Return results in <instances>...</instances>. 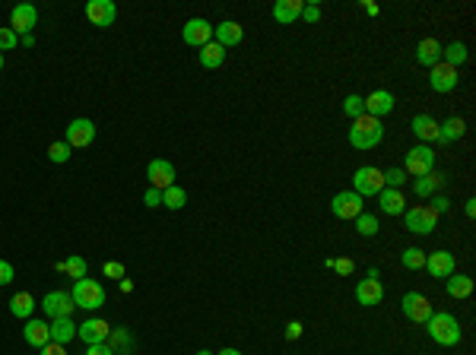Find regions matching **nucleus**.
<instances>
[{"label":"nucleus","mask_w":476,"mask_h":355,"mask_svg":"<svg viewBox=\"0 0 476 355\" xmlns=\"http://www.w3.org/2000/svg\"><path fill=\"white\" fill-rule=\"evenodd\" d=\"M442 187H445V175H442V171H428L426 178H416L413 194H416V197H432V194L442 191Z\"/></svg>","instance_id":"27"},{"label":"nucleus","mask_w":476,"mask_h":355,"mask_svg":"<svg viewBox=\"0 0 476 355\" xmlns=\"http://www.w3.org/2000/svg\"><path fill=\"white\" fill-rule=\"evenodd\" d=\"M16 45H20V35L10 26H0V55H3V51H13Z\"/></svg>","instance_id":"39"},{"label":"nucleus","mask_w":476,"mask_h":355,"mask_svg":"<svg viewBox=\"0 0 476 355\" xmlns=\"http://www.w3.org/2000/svg\"><path fill=\"white\" fill-rule=\"evenodd\" d=\"M454 254L451 251H432L426 254V270L435 276V280H448V276H454Z\"/></svg>","instance_id":"16"},{"label":"nucleus","mask_w":476,"mask_h":355,"mask_svg":"<svg viewBox=\"0 0 476 355\" xmlns=\"http://www.w3.org/2000/svg\"><path fill=\"white\" fill-rule=\"evenodd\" d=\"M305 3L302 0H276L273 3V20L280 22V26H289V22H296L298 16H302Z\"/></svg>","instance_id":"22"},{"label":"nucleus","mask_w":476,"mask_h":355,"mask_svg":"<svg viewBox=\"0 0 476 355\" xmlns=\"http://www.w3.org/2000/svg\"><path fill=\"white\" fill-rule=\"evenodd\" d=\"M108 346H111V352H115V355L131 352V349H134V340H131V333H127V327H111Z\"/></svg>","instance_id":"32"},{"label":"nucleus","mask_w":476,"mask_h":355,"mask_svg":"<svg viewBox=\"0 0 476 355\" xmlns=\"http://www.w3.org/2000/svg\"><path fill=\"white\" fill-rule=\"evenodd\" d=\"M0 70H3V55H0Z\"/></svg>","instance_id":"55"},{"label":"nucleus","mask_w":476,"mask_h":355,"mask_svg":"<svg viewBox=\"0 0 476 355\" xmlns=\"http://www.w3.org/2000/svg\"><path fill=\"white\" fill-rule=\"evenodd\" d=\"M13 276H16L13 263H10V260H0V286H10V282H13Z\"/></svg>","instance_id":"44"},{"label":"nucleus","mask_w":476,"mask_h":355,"mask_svg":"<svg viewBox=\"0 0 476 355\" xmlns=\"http://www.w3.org/2000/svg\"><path fill=\"white\" fill-rule=\"evenodd\" d=\"M302 336V321H289V327H286V340H298Z\"/></svg>","instance_id":"50"},{"label":"nucleus","mask_w":476,"mask_h":355,"mask_svg":"<svg viewBox=\"0 0 476 355\" xmlns=\"http://www.w3.org/2000/svg\"><path fill=\"white\" fill-rule=\"evenodd\" d=\"M35 311V298L29 292H16L13 298H10V314L20 317V321H29V314Z\"/></svg>","instance_id":"29"},{"label":"nucleus","mask_w":476,"mask_h":355,"mask_svg":"<svg viewBox=\"0 0 476 355\" xmlns=\"http://www.w3.org/2000/svg\"><path fill=\"white\" fill-rule=\"evenodd\" d=\"M401 263L407 266V270H422V266H426V251H419V247H407V251L401 254Z\"/></svg>","instance_id":"37"},{"label":"nucleus","mask_w":476,"mask_h":355,"mask_svg":"<svg viewBox=\"0 0 476 355\" xmlns=\"http://www.w3.org/2000/svg\"><path fill=\"white\" fill-rule=\"evenodd\" d=\"M55 270H57V273H67L70 280L76 282V280H86V270H89V266H86V260H83V257H76V254H73V257L61 260V263H57Z\"/></svg>","instance_id":"31"},{"label":"nucleus","mask_w":476,"mask_h":355,"mask_svg":"<svg viewBox=\"0 0 476 355\" xmlns=\"http://www.w3.org/2000/svg\"><path fill=\"white\" fill-rule=\"evenodd\" d=\"M407 229L413 235H432L438 229V212L432 206H413L407 210Z\"/></svg>","instance_id":"8"},{"label":"nucleus","mask_w":476,"mask_h":355,"mask_svg":"<svg viewBox=\"0 0 476 355\" xmlns=\"http://www.w3.org/2000/svg\"><path fill=\"white\" fill-rule=\"evenodd\" d=\"M76 324L70 321V317H57V321H51V342H61V346H67L70 340L76 336Z\"/></svg>","instance_id":"28"},{"label":"nucleus","mask_w":476,"mask_h":355,"mask_svg":"<svg viewBox=\"0 0 476 355\" xmlns=\"http://www.w3.org/2000/svg\"><path fill=\"white\" fill-rule=\"evenodd\" d=\"M302 16H305V22H317L321 20V7H317V3H308V7L302 10Z\"/></svg>","instance_id":"48"},{"label":"nucleus","mask_w":476,"mask_h":355,"mask_svg":"<svg viewBox=\"0 0 476 355\" xmlns=\"http://www.w3.org/2000/svg\"><path fill=\"white\" fill-rule=\"evenodd\" d=\"M366 99V115H372V117H384V115H391L394 111V105H397V99H394V92H387V89H375L372 96H362Z\"/></svg>","instance_id":"17"},{"label":"nucleus","mask_w":476,"mask_h":355,"mask_svg":"<svg viewBox=\"0 0 476 355\" xmlns=\"http://www.w3.org/2000/svg\"><path fill=\"white\" fill-rule=\"evenodd\" d=\"M413 133L422 140V143H438V121L432 115H416L413 117Z\"/></svg>","instance_id":"24"},{"label":"nucleus","mask_w":476,"mask_h":355,"mask_svg":"<svg viewBox=\"0 0 476 355\" xmlns=\"http://www.w3.org/2000/svg\"><path fill=\"white\" fill-rule=\"evenodd\" d=\"M38 355H67V349H64L61 342H45V346L38 349Z\"/></svg>","instance_id":"46"},{"label":"nucleus","mask_w":476,"mask_h":355,"mask_svg":"<svg viewBox=\"0 0 476 355\" xmlns=\"http://www.w3.org/2000/svg\"><path fill=\"white\" fill-rule=\"evenodd\" d=\"M416 61H419L422 67H428V70H432L435 64H442V41L422 38L419 45H416Z\"/></svg>","instance_id":"23"},{"label":"nucleus","mask_w":476,"mask_h":355,"mask_svg":"<svg viewBox=\"0 0 476 355\" xmlns=\"http://www.w3.org/2000/svg\"><path fill=\"white\" fill-rule=\"evenodd\" d=\"M327 266H331V270H337L340 276H349L352 270H356V263H352L349 257H337V260H327Z\"/></svg>","instance_id":"41"},{"label":"nucleus","mask_w":476,"mask_h":355,"mask_svg":"<svg viewBox=\"0 0 476 355\" xmlns=\"http://www.w3.org/2000/svg\"><path fill=\"white\" fill-rule=\"evenodd\" d=\"M216 355H242L238 349H222V352H216Z\"/></svg>","instance_id":"53"},{"label":"nucleus","mask_w":476,"mask_h":355,"mask_svg":"<svg viewBox=\"0 0 476 355\" xmlns=\"http://www.w3.org/2000/svg\"><path fill=\"white\" fill-rule=\"evenodd\" d=\"M403 181H407V171H403V168H391V171H384V184H391L394 191H401Z\"/></svg>","instance_id":"42"},{"label":"nucleus","mask_w":476,"mask_h":355,"mask_svg":"<svg viewBox=\"0 0 476 355\" xmlns=\"http://www.w3.org/2000/svg\"><path fill=\"white\" fill-rule=\"evenodd\" d=\"M70 295H73V305L83 307V311H96V307L105 305V289L96 280H76Z\"/></svg>","instance_id":"4"},{"label":"nucleus","mask_w":476,"mask_h":355,"mask_svg":"<svg viewBox=\"0 0 476 355\" xmlns=\"http://www.w3.org/2000/svg\"><path fill=\"white\" fill-rule=\"evenodd\" d=\"M378 197H381V212H387V216H401V212H407V197H403L401 191L384 187Z\"/></svg>","instance_id":"25"},{"label":"nucleus","mask_w":476,"mask_h":355,"mask_svg":"<svg viewBox=\"0 0 476 355\" xmlns=\"http://www.w3.org/2000/svg\"><path fill=\"white\" fill-rule=\"evenodd\" d=\"M108 333H111V327L102 321V317H89V321H83V324H80V330H76V336H80L86 346L108 342Z\"/></svg>","instance_id":"19"},{"label":"nucleus","mask_w":476,"mask_h":355,"mask_svg":"<svg viewBox=\"0 0 476 355\" xmlns=\"http://www.w3.org/2000/svg\"><path fill=\"white\" fill-rule=\"evenodd\" d=\"M384 140V127H381L378 117L372 115H362L352 121L349 127V143L356 146V150H375V146Z\"/></svg>","instance_id":"2"},{"label":"nucleus","mask_w":476,"mask_h":355,"mask_svg":"<svg viewBox=\"0 0 476 355\" xmlns=\"http://www.w3.org/2000/svg\"><path fill=\"white\" fill-rule=\"evenodd\" d=\"M356 301L366 307H375L384 301V286H381V280H362L356 282Z\"/></svg>","instance_id":"20"},{"label":"nucleus","mask_w":476,"mask_h":355,"mask_svg":"<svg viewBox=\"0 0 476 355\" xmlns=\"http://www.w3.org/2000/svg\"><path fill=\"white\" fill-rule=\"evenodd\" d=\"M432 210L438 212V216H442V212H448V210H451V200L438 194V197H432Z\"/></svg>","instance_id":"47"},{"label":"nucleus","mask_w":476,"mask_h":355,"mask_svg":"<svg viewBox=\"0 0 476 355\" xmlns=\"http://www.w3.org/2000/svg\"><path fill=\"white\" fill-rule=\"evenodd\" d=\"M115 16H117V7L111 0H89V3H86V20L99 29H108L111 22H115Z\"/></svg>","instance_id":"14"},{"label":"nucleus","mask_w":476,"mask_h":355,"mask_svg":"<svg viewBox=\"0 0 476 355\" xmlns=\"http://www.w3.org/2000/svg\"><path fill=\"white\" fill-rule=\"evenodd\" d=\"M457 67H451V64H435L432 70H428V86L435 89V92H451V89H457Z\"/></svg>","instance_id":"13"},{"label":"nucleus","mask_w":476,"mask_h":355,"mask_svg":"<svg viewBox=\"0 0 476 355\" xmlns=\"http://www.w3.org/2000/svg\"><path fill=\"white\" fill-rule=\"evenodd\" d=\"M86 355H115V352H111L108 342H96V346L86 349Z\"/></svg>","instance_id":"49"},{"label":"nucleus","mask_w":476,"mask_h":355,"mask_svg":"<svg viewBox=\"0 0 476 355\" xmlns=\"http://www.w3.org/2000/svg\"><path fill=\"white\" fill-rule=\"evenodd\" d=\"M146 178H150V187L166 191V187L175 184V165L168 162V159H152V162L146 165Z\"/></svg>","instance_id":"12"},{"label":"nucleus","mask_w":476,"mask_h":355,"mask_svg":"<svg viewBox=\"0 0 476 355\" xmlns=\"http://www.w3.org/2000/svg\"><path fill=\"white\" fill-rule=\"evenodd\" d=\"M352 222H356V232H359L362 238L378 235V216H372V212H362V216H356Z\"/></svg>","instance_id":"35"},{"label":"nucleus","mask_w":476,"mask_h":355,"mask_svg":"<svg viewBox=\"0 0 476 355\" xmlns=\"http://www.w3.org/2000/svg\"><path fill=\"white\" fill-rule=\"evenodd\" d=\"M64 143H67L70 150H86V146H92L96 143V124H92L89 117H73V121L67 124Z\"/></svg>","instance_id":"5"},{"label":"nucleus","mask_w":476,"mask_h":355,"mask_svg":"<svg viewBox=\"0 0 476 355\" xmlns=\"http://www.w3.org/2000/svg\"><path fill=\"white\" fill-rule=\"evenodd\" d=\"M22 340H26L29 346L42 349L45 342H51V324L48 321H32V317H29L26 330H22Z\"/></svg>","instance_id":"21"},{"label":"nucleus","mask_w":476,"mask_h":355,"mask_svg":"<svg viewBox=\"0 0 476 355\" xmlns=\"http://www.w3.org/2000/svg\"><path fill=\"white\" fill-rule=\"evenodd\" d=\"M463 133H467V124H463V117L451 115L445 124H438V143H454V140H461Z\"/></svg>","instance_id":"26"},{"label":"nucleus","mask_w":476,"mask_h":355,"mask_svg":"<svg viewBox=\"0 0 476 355\" xmlns=\"http://www.w3.org/2000/svg\"><path fill=\"white\" fill-rule=\"evenodd\" d=\"M181 38H185V45H191V48H203V45L213 41V26H210L207 20H201V16H194V20L185 22Z\"/></svg>","instance_id":"9"},{"label":"nucleus","mask_w":476,"mask_h":355,"mask_svg":"<svg viewBox=\"0 0 476 355\" xmlns=\"http://www.w3.org/2000/svg\"><path fill=\"white\" fill-rule=\"evenodd\" d=\"M463 212L473 219V216H476V200H467V203H463Z\"/></svg>","instance_id":"51"},{"label":"nucleus","mask_w":476,"mask_h":355,"mask_svg":"<svg viewBox=\"0 0 476 355\" xmlns=\"http://www.w3.org/2000/svg\"><path fill=\"white\" fill-rule=\"evenodd\" d=\"M401 311H403V317H407V321L426 324L428 317H432V301H428L422 292H407L401 298Z\"/></svg>","instance_id":"6"},{"label":"nucleus","mask_w":476,"mask_h":355,"mask_svg":"<svg viewBox=\"0 0 476 355\" xmlns=\"http://www.w3.org/2000/svg\"><path fill=\"white\" fill-rule=\"evenodd\" d=\"M343 111H346V117H352V121H356V117H362V115H366V99L356 96V92H352V96H346Z\"/></svg>","instance_id":"38"},{"label":"nucleus","mask_w":476,"mask_h":355,"mask_svg":"<svg viewBox=\"0 0 476 355\" xmlns=\"http://www.w3.org/2000/svg\"><path fill=\"white\" fill-rule=\"evenodd\" d=\"M407 175H413V178H426L428 171H435V152H432V146H426V143H419V146H413V150L407 152Z\"/></svg>","instance_id":"7"},{"label":"nucleus","mask_w":476,"mask_h":355,"mask_svg":"<svg viewBox=\"0 0 476 355\" xmlns=\"http://www.w3.org/2000/svg\"><path fill=\"white\" fill-rule=\"evenodd\" d=\"M222 61H226V48H219L216 41H210V45H203V48H201V64L207 70L222 67Z\"/></svg>","instance_id":"33"},{"label":"nucleus","mask_w":476,"mask_h":355,"mask_svg":"<svg viewBox=\"0 0 476 355\" xmlns=\"http://www.w3.org/2000/svg\"><path fill=\"white\" fill-rule=\"evenodd\" d=\"M185 203H187V194L181 191L178 184H172V187L162 191V206H168V210H181Z\"/></svg>","instance_id":"36"},{"label":"nucleus","mask_w":476,"mask_h":355,"mask_svg":"<svg viewBox=\"0 0 476 355\" xmlns=\"http://www.w3.org/2000/svg\"><path fill=\"white\" fill-rule=\"evenodd\" d=\"M245 38V29L238 26L235 20H222L219 26H213V41L219 45V48H235V45H242Z\"/></svg>","instance_id":"15"},{"label":"nucleus","mask_w":476,"mask_h":355,"mask_svg":"<svg viewBox=\"0 0 476 355\" xmlns=\"http://www.w3.org/2000/svg\"><path fill=\"white\" fill-rule=\"evenodd\" d=\"M445 289H448L451 298H470V295H473V280H470V276H463V273L448 276Z\"/></svg>","instance_id":"30"},{"label":"nucleus","mask_w":476,"mask_h":355,"mask_svg":"<svg viewBox=\"0 0 476 355\" xmlns=\"http://www.w3.org/2000/svg\"><path fill=\"white\" fill-rule=\"evenodd\" d=\"M35 22H38V10H35L32 3H20V7H13V13H10V29H13L16 35H29L35 29Z\"/></svg>","instance_id":"18"},{"label":"nucleus","mask_w":476,"mask_h":355,"mask_svg":"<svg viewBox=\"0 0 476 355\" xmlns=\"http://www.w3.org/2000/svg\"><path fill=\"white\" fill-rule=\"evenodd\" d=\"M197 355H216V352H210V349H201V352H197Z\"/></svg>","instance_id":"54"},{"label":"nucleus","mask_w":476,"mask_h":355,"mask_svg":"<svg viewBox=\"0 0 476 355\" xmlns=\"http://www.w3.org/2000/svg\"><path fill=\"white\" fill-rule=\"evenodd\" d=\"M467 45L463 41H451V45H445L442 48V61L451 64V67H461V64H467Z\"/></svg>","instance_id":"34"},{"label":"nucleus","mask_w":476,"mask_h":355,"mask_svg":"<svg viewBox=\"0 0 476 355\" xmlns=\"http://www.w3.org/2000/svg\"><path fill=\"white\" fill-rule=\"evenodd\" d=\"M42 311L51 317V321H57V317H70L76 311L73 295L70 292H48L42 298Z\"/></svg>","instance_id":"11"},{"label":"nucleus","mask_w":476,"mask_h":355,"mask_svg":"<svg viewBox=\"0 0 476 355\" xmlns=\"http://www.w3.org/2000/svg\"><path fill=\"white\" fill-rule=\"evenodd\" d=\"M143 203L150 206V210H156V206H162V191H156V187H150V191L143 194Z\"/></svg>","instance_id":"45"},{"label":"nucleus","mask_w":476,"mask_h":355,"mask_svg":"<svg viewBox=\"0 0 476 355\" xmlns=\"http://www.w3.org/2000/svg\"><path fill=\"white\" fill-rule=\"evenodd\" d=\"M117 286H121V292H134V282L127 280V276H124V280H117Z\"/></svg>","instance_id":"52"},{"label":"nucleus","mask_w":476,"mask_h":355,"mask_svg":"<svg viewBox=\"0 0 476 355\" xmlns=\"http://www.w3.org/2000/svg\"><path fill=\"white\" fill-rule=\"evenodd\" d=\"M426 330H428V336H432L438 346H445V349L457 346V342H461V336H463L457 317L448 314V311H432V317L426 321Z\"/></svg>","instance_id":"1"},{"label":"nucleus","mask_w":476,"mask_h":355,"mask_svg":"<svg viewBox=\"0 0 476 355\" xmlns=\"http://www.w3.org/2000/svg\"><path fill=\"white\" fill-rule=\"evenodd\" d=\"M352 191L359 194V197H378V194L384 191V171L375 168V165L356 168V175H352Z\"/></svg>","instance_id":"3"},{"label":"nucleus","mask_w":476,"mask_h":355,"mask_svg":"<svg viewBox=\"0 0 476 355\" xmlns=\"http://www.w3.org/2000/svg\"><path fill=\"white\" fill-rule=\"evenodd\" d=\"M331 212L337 219H356L362 216V197L356 191H340L331 200Z\"/></svg>","instance_id":"10"},{"label":"nucleus","mask_w":476,"mask_h":355,"mask_svg":"<svg viewBox=\"0 0 476 355\" xmlns=\"http://www.w3.org/2000/svg\"><path fill=\"white\" fill-rule=\"evenodd\" d=\"M70 152H73V150H70V146L64 143V140H61V143H51V146H48V159H51V162H57V165L67 162Z\"/></svg>","instance_id":"40"},{"label":"nucleus","mask_w":476,"mask_h":355,"mask_svg":"<svg viewBox=\"0 0 476 355\" xmlns=\"http://www.w3.org/2000/svg\"><path fill=\"white\" fill-rule=\"evenodd\" d=\"M102 273L108 276V280H124L127 270H124L121 263H115V260H111V263H105V266H102Z\"/></svg>","instance_id":"43"}]
</instances>
